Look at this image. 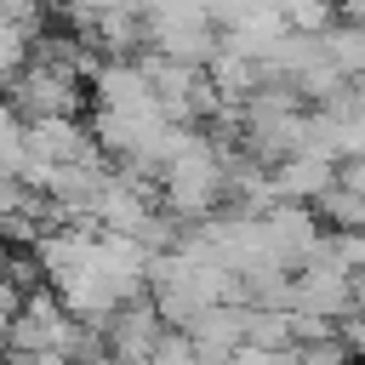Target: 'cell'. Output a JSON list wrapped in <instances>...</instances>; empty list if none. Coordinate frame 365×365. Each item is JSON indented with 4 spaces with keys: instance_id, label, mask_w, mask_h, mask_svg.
<instances>
[{
    "instance_id": "cell-2",
    "label": "cell",
    "mask_w": 365,
    "mask_h": 365,
    "mask_svg": "<svg viewBox=\"0 0 365 365\" xmlns=\"http://www.w3.org/2000/svg\"><path fill=\"white\" fill-rule=\"evenodd\" d=\"M228 165H234V143H217L194 125L160 171V205L177 222H211L228 200Z\"/></svg>"
},
{
    "instance_id": "cell-5",
    "label": "cell",
    "mask_w": 365,
    "mask_h": 365,
    "mask_svg": "<svg viewBox=\"0 0 365 365\" xmlns=\"http://www.w3.org/2000/svg\"><path fill=\"white\" fill-rule=\"evenodd\" d=\"M182 336L194 342V354L205 365H228V359H240L251 348V302H222V308L200 314Z\"/></svg>"
},
{
    "instance_id": "cell-4",
    "label": "cell",
    "mask_w": 365,
    "mask_h": 365,
    "mask_svg": "<svg viewBox=\"0 0 365 365\" xmlns=\"http://www.w3.org/2000/svg\"><path fill=\"white\" fill-rule=\"evenodd\" d=\"M165 342H171V319L154 302H131L103 325V354L120 359V365H148Z\"/></svg>"
},
{
    "instance_id": "cell-6",
    "label": "cell",
    "mask_w": 365,
    "mask_h": 365,
    "mask_svg": "<svg viewBox=\"0 0 365 365\" xmlns=\"http://www.w3.org/2000/svg\"><path fill=\"white\" fill-rule=\"evenodd\" d=\"M336 160L331 154H314V148H302V154H291V160H279L274 165V188H279V200H291V205H319L331 188H336Z\"/></svg>"
},
{
    "instance_id": "cell-1",
    "label": "cell",
    "mask_w": 365,
    "mask_h": 365,
    "mask_svg": "<svg viewBox=\"0 0 365 365\" xmlns=\"http://www.w3.org/2000/svg\"><path fill=\"white\" fill-rule=\"evenodd\" d=\"M148 302L171 319V331H188L200 314L222 308V302H245V279L211 257V245L188 228L171 251L154 257V279H148Z\"/></svg>"
},
{
    "instance_id": "cell-7",
    "label": "cell",
    "mask_w": 365,
    "mask_h": 365,
    "mask_svg": "<svg viewBox=\"0 0 365 365\" xmlns=\"http://www.w3.org/2000/svg\"><path fill=\"white\" fill-rule=\"evenodd\" d=\"M11 365H80L74 354H11Z\"/></svg>"
},
{
    "instance_id": "cell-8",
    "label": "cell",
    "mask_w": 365,
    "mask_h": 365,
    "mask_svg": "<svg viewBox=\"0 0 365 365\" xmlns=\"http://www.w3.org/2000/svg\"><path fill=\"white\" fill-rule=\"evenodd\" d=\"M40 6H68V0H40Z\"/></svg>"
},
{
    "instance_id": "cell-3",
    "label": "cell",
    "mask_w": 365,
    "mask_h": 365,
    "mask_svg": "<svg viewBox=\"0 0 365 365\" xmlns=\"http://www.w3.org/2000/svg\"><path fill=\"white\" fill-rule=\"evenodd\" d=\"M365 302V279L331 251V240L291 274V314H308V319H325V325H342L354 319Z\"/></svg>"
}]
</instances>
